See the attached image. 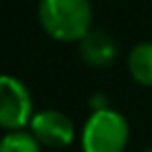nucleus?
<instances>
[{"instance_id": "nucleus-1", "label": "nucleus", "mask_w": 152, "mask_h": 152, "mask_svg": "<svg viewBox=\"0 0 152 152\" xmlns=\"http://www.w3.org/2000/svg\"><path fill=\"white\" fill-rule=\"evenodd\" d=\"M90 0H40L38 19L42 29L58 42H81L92 31Z\"/></svg>"}, {"instance_id": "nucleus-2", "label": "nucleus", "mask_w": 152, "mask_h": 152, "mask_svg": "<svg viewBox=\"0 0 152 152\" xmlns=\"http://www.w3.org/2000/svg\"><path fill=\"white\" fill-rule=\"evenodd\" d=\"M129 144V123L115 108L92 110L81 129L83 152H125Z\"/></svg>"}, {"instance_id": "nucleus-3", "label": "nucleus", "mask_w": 152, "mask_h": 152, "mask_svg": "<svg viewBox=\"0 0 152 152\" xmlns=\"http://www.w3.org/2000/svg\"><path fill=\"white\" fill-rule=\"evenodd\" d=\"M34 117V96L15 75H0V129L17 131L29 125Z\"/></svg>"}, {"instance_id": "nucleus-4", "label": "nucleus", "mask_w": 152, "mask_h": 152, "mask_svg": "<svg viewBox=\"0 0 152 152\" xmlns=\"http://www.w3.org/2000/svg\"><path fill=\"white\" fill-rule=\"evenodd\" d=\"M27 127H29L31 135L44 148L61 150V148H67L75 140L73 119L67 113L56 110V108H44V110L34 113Z\"/></svg>"}, {"instance_id": "nucleus-5", "label": "nucleus", "mask_w": 152, "mask_h": 152, "mask_svg": "<svg viewBox=\"0 0 152 152\" xmlns=\"http://www.w3.org/2000/svg\"><path fill=\"white\" fill-rule=\"evenodd\" d=\"M79 44V56L94 69L108 67L117 58V42L102 29H92Z\"/></svg>"}, {"instance_id": "nucleus-6", "label": "nucleus", "mask_w": 152, "mask_h": 152, "mask_svg": "<svg viewBox=\"0 0 152 152\" xmlns=\"http://www.w3.org/2000/svg\"><path fill=\"white\" fill-rule=\"evenodd\" d=\"M127 69L133 81L152 88V42H140L129 50Z\"/></svg>"}, {"instance_id": "nucleus-7", "label": "nucleus", "mask_w": 152, "mask_h": 152, "mask_svg": "<svg viewBox=\"0 0 152 152\" xmlns=\"http://www.w3.org/2000/svg\"><path fill=\"white\" fill-rule=\"evenodd\" d=\"M0 152H42V146L31 135V131L17 129L7 131L0 137Z\"/></svg>"}, {"instance_id": "nucleus-8", "label": "nucleus", "mask_w": 152, "mask_h": 152, "mask_svg": "<svg viewBox=\"0 0 152 152\" xmlns=\"http://www.w3.org/2000/svg\"><path fill=\"white\" fill-rule=\"evenodd\" d=\"M102 108H110L108 102H106V98L102 94H94L92 96V110H102Z\"/></svg>"}, {"instance_id": "nucleus-9", "label": "nucleus", "mask_w": 152, "mask_h": 152, "mask_svg": "<svg viewBox=\"0 0 152 152\" xmlns=\"http://www.w3.org/2000/svg\"><path fill=\"white\" fill-rule=\"evenodd\" d=\"M142 152H152V148H146V150H142Z\"/></svg>"}]
</instances>
